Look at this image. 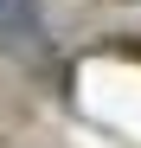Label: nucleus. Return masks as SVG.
Here are the masks:
<instances>
[{
  "label": "nucleus",
  "instance_id": "nucleus-1",
  "mask_svg": "<svg viewBox=\"0 0 141 148\" xmlns=\"http://www.w3.org/2000/svg\"><path fill=\"white\" fill-rule=\"evenodd\" d=\"M0 7H7V0H0Z\"/></svg>",
  "mask_w": 141,
  "mask_h": 148
}]
</instances>
